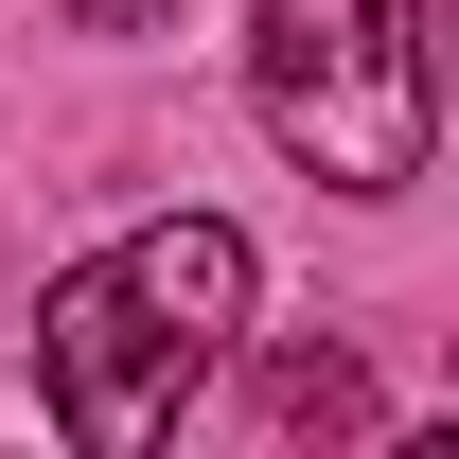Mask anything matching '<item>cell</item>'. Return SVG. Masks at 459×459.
I'll use <instances>...</instances> for the list:
<instances>
[{
  "label": "cell",
  "mask_w": 459,
  "mask_h": 459,
  "mask_svg": "<svg viewBox=\"0 0 459 459\" xmlns=\"http://www.w3.org/2000/svg\"><path fill=\"white\" fill-rule=\"evenodd\" d=\"M230 318H247V230L212 212H160L124 230L107 265H71L54 300H36V371H54V424L89 459H142L195 406V371L230 353Z\"/></svg>",
  "instance_id": "obj_1"
},
{
  "label": "cell",
  "mask_w": 459,
  "mask_h": 459,
  "mask_svg": "<svg viewBox=\"0 0 459 459\" xmlns=\"http://www.w3.org/2000/svg\"><path fill=\"white\" fill-rule=\"evenodd\" d=\"M265 424H283V442H353V424H371V371H353V353H265Z\"/></svg>",
  "instance_id": "obj_3"
},
{
  "label": "cell",
  "mask_w": 459,
  "mask_h": 459,
  "mask_svg": "<svg viewBox=\"0 0 459 459\" xmlns=\"http://www.w3.org/2000/svg\"><path fill=\"white\" fill-rule=\"evenodd\" d=\"M247 107L300 177L336 195H406L442 142V54H424V0H265L247 36Z\"/></svg>",
  "instance_id": "obj_2"
}]
</instances>
